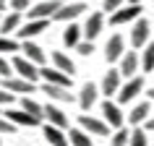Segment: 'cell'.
Returning <instances> with one entry per match:
<instances>
[{
    "label": "cell",
    "instance_id": "obj_36",
    "mask_svg": "<svg viewBox=\"0 0 154 146\" xmlns=\"http://www.w3.org/2000/svg\"><path fill=\"white\" fill-rule=\"evenodd\" d=\"M11 11H18V13L29 11V0H11Z\"/></svg>",
    "mask_w": 154,
    "mask_h": 146
},
{
    "label": "cell",
    "instance_id": "obj_19",
    "mask_svg": "<svg viewBox=\"0 0 154 146\" xmlns=\"http://www.w3.org/2000/svg\"><path fill=\"white\" fill-rule=\"evenodd\" d=\"M42 136L50 146H68V133L57 125H50V123H42Z\"/></svg>",
    "mask_w": 154,
    "mask_h": 146
},
{
    "label": "cell",
    "instance_id": "obj_21",
    "mask_svg": "<svg viewBox=\"0 0 154 146\" xmlns=\"http://www.w3.org/2000/svg\"><path fill=\"white\" fill-rule=\"evenodd\" d=\"M42 117H45V123H50V125H57V128H63V130L68 128V115H65L57 105H52V102L45 105V115H42Z\"/></svg>",
    "mask_w": 154,
    "mask_h": 146
},
{
    "label": "cell",
    "instance_id": "obj_17",
    "mask_svg": "<svg viewBox=\"0 0 154 146\" xmlns=\"http://www.w3.org/2000/svg\"><path fill=\"white\" fill-rule=\"evenodd\" d=\"M138 65H141V57L136 52H123V57L118 60V71L123 78H133V73H138Z\"/></svg>",
    "mask_w": 154,
    "mask_h": 146
},
{
    "label": "cell",
    "instance_id": "obj_10",
    "mask_svg": "<svg viewBox=\"0 0 154 146\" xmlns=\"http://www.w3.org/2000/svg\"><path fill=\"white\" fill-rule=\"evenodd\" d=\"M3 89H8L11 94H24V97H29V94L37 91V84L26 81L21 76H11V78H3Z\"/></svg>",
    "mask_w": 154,
    "mask_h": 146
},
{
    "label": "cell",
    "instance_id": "obj_35",
    "mask_svg": "<svg viewBox=\"0 0 154 146\" xmlns=\"http://www.w3.org/2000/svg\"><path fill=\"white\" fill-rule=\"evenodd\" d=\"M13 99H16V94H11L8 89L0 86V107H11V105H13Z\"/></svg>",
    "mask_w": 154,
    "mask_h": 146
},
{
    "label": "cell",
    "instance_id": "obj_26",
    "mask_svg": "<svg viewBox=\"0 0 154 146\" xmlns=\"http://www.w3.org/2000/svg\"><path fill=\"white\" fill-rule=\"evenodd\" d=\"M68 144H71V146H94V144H91V136L84 128H71V133H68Z\"/></svg>",
    "mask_w": 154,
    "mask_h": 146
},
{
    "label": "cell",
    "instance_id": "obj_7",
    "mask_svg": "<svg viewBox=\"0 0 154 146\" xmlns=\"http://www.w3.org/2000/svg\"><path fill=\"white\" fill-rule=\"evenodd\" d=\"M141 91H144V78H141V76H133V78H128V81L120 86L118 102H120V105H128V102H133Z\"/></svg>",
    "mask_w": 154,
    "mask_h": 146
},
{
    "label": "cell",
    "instance_id": "obj_3",
    "mask_svg": "<svg viewBox=\"0 0 154 146\" xmlns=\"http://www.w3.org/2000/svg\"><path fill=\"white\" fill-rule=\"evenodd\" d=\"M141 18V5H123V8L110 13V24L112 26H125V24H136Z\"/></svg>",
    "mask_w": 154,
    "mask_h": 146
},
{
    "label": "cell",
    "instance_id": "obj_14",
    "mask_svg": "<svg viewBox=\"0 0 154 146\" xmlns=\"http://www.w3.org/2000/svg\"><path fill=\"white\" fill-rule=\"evenodd\" d=\"M149 117H152V105H149V102H138V105L125 115V123H128L131 128H138V125H144Z\"/></svg>",
    "mask_w": 154,
    "mask_h": 146
},
{
    "label": "cell",
    "instance_id": "obj_43",
    "mask_svg": "<svg viewBox=\"0 0 154 146\" xmlns=\"http://www.w3.org/2000/svg\"><path fill=\"white\" fill-rule=\"evenodd\" d=\"M0 84H3V78H0Z\"/></svg>",
    "mask_w": 154,
    "mask_h": 146
},
{
    "label": "cell",
    "instance_id": "obj_16",
    "mask_svg": "<svg viewBox=\"0 0 154 146\" xmlns=\"http://www.w3.org/2000/svg\"><path fill=\"white\" fill-rule=\"evenodd\" d=\"M102 26H105V13H102V11L89 13L86 24H84V37H86L89 42H94V39L99 37V32H102Z\"/></svg>",
    "mask_w": 154,
    "mask_h": 146
},
{
    "label": "cell",
    "instance_id": "obj_40",
    "mask_svg": "<svg viewBox=\"0 0 154 146\" xmlns=\"http://www.w3.org/2000/svg\"><path fill=\"white\" fill-rule=\"evenodd\" d=\"M149 97H152V99H154V86H152V89H149Z\"/></svg>",
    "mask_w": 154,
    "mask_h": 146
},
{
    "label": "cell",
    "instance_id": "obj_38",
    "mask_svg": "<svg viewBox=\"0 0 154 146\" xmlns=\"http://www.w3.org/2000/svg\"><path fill=\"white\" fill-rule=\"evenodd\" d=\"M144 130H146V133H149V130H154V115H152V117H149V120L144 123Z\"/></svg>",
    "mask_w": 154,
    "mask_h": 146
},
{
    "label": "cell",
    "instance_id": "obj_29",
    "mask_svg": "<svg viewBox=\"0 0 154 146\" xmlns=\"http://www.w3.org/2000/svg\"><path fill=\"white\" fill-rule=\"evenodd\" d=\"M11 52H21V44L5 34H0V55H11Z\"/></svg>",
    "mask_w": 154,
    "mask_h": 146
},
{
    "label": "cell",
    "instance_id": "obj_11",
    "mask_svg": "<svg viewBox=\"0 0 154 146\" xmlns=\"http://www.w3.org/2000/svg\"><path fill=\"white\" fill-rule=\"evenodd\" d=\"M39 78L45 84H57V86H68V89H71V81H73V76L57 71V68H50V65H42L39 68Z\"/></svg>",
    "mask_w": 154,
    "mask_h": 146
},
{
    "label": "cell",
    "instance_id": "obj_44",
    "mask_svg": "<svg viewBox=\"0 0 154 146\" xmlns=\"http://www.w3.org/2000/svg\"><path fill=\"white\" fill-rule=\"evenodd\" d=\"M0 21H3V16H0Z\"/></svg>",
    "mask_w": 154,
    "mask_h": 146
},
{
    "label": "cell",
    "instance_id": "obj_30",
    "mask_svg": "<svg viewBox=\"0 0 154 146\" xmlns=\"http://www.w3.org/2000/svg\"><path fill=\"white\" fill-rule=\"evenodd\" d=\"M128 146H149V136H146V130L141 128V125L131 130V141H128Z\"/></svg>",
    "mask_w": 154,
    "mask_h": 146
},
{
    "label": "cell",
    "instance_id": "obj_15",
    "mask_svg": "<svg viewBox=\"0 0 154 146\" xmlns=\"http://www.w3.org/2000/svg\"><path fill=\"white\" fill-rule=\"evenodd\" d=\"M125 52V39H123V34H112L110 39H107V47H105V60L107 63H118Z\"/></svg>",
    "mask_w": 154,
    "mask_h": 146
},
{
    "label": "cell",
    "instance_id": "obj_39",
    "mask_svg": "<svg viewBox=\"0 0 154 146\" xmlns=\"http://www.w3.org/2000/svg\"><path fill=\"white\" fill-rule=\"evenodd\" d=\"M5 5H8V0H0V11H5Z\"/></svg>",
    "mask_w": 154,
    "mask_h": 146
},
{
    "label": "cell",
    "instance_id": "obj_23",
    "mask_svg": "<svg viewBox=\"0 0 154 146\" xmlns=\"http://www.w3.org/2000/svg\"><path fill=\"white\" fill-rule=\"evenodd\" d=\"M81 34H84V29L71 21V24L65 26V32H63V44H65V47H71V50H76V44L81 42Z\"/></svg>",
    "mask_w": 154,
    "mask_h": 146
},
{
    "label": "cell",
    "instance_id": "obj_18",
    "mask_svg": "<svg viewBox=\"0 0 154 146\" xmlns=\"http://www.w3.org/2000/svg\"><path fill=\"white\" fill-rule=\"evenodd\" d=\"M97 97H99V86H94L91 81H86L79 91V107H81L84 112H89L91 107L97 105Z\"/></svg>",
    "mask_w": 154,
    "mask_h": 146
},
{
    "label": "cell",
    "instance_id": "obj_32",
    "mask_svg": "<svg viewBox=\"0 0 154 146\" xmlns=\"http://www.w3.org/2000/svg\"><path fill=\"white\" fill-rule=\"evenodd\" d=\"M13 133H16V125L5 115H0V136H13Z\"/></svg>",
    "mask_w": 154,
    "mask_h": 146
},
{
    "label": "cell",
    "instance_id": "obj_25",
    "mask_svg": "<svg viewBox=\"0 0 154 146\" xmlns=\"http://www.w3.org/2000/svg\"><path fill=\"white\" fill-rule=\"evenodd\" d=\"M18 26H21V13L18 11H11L8 16H3V21H0V34L8 37L11 32H18Z\"/></svg>",
    "mask_w": 154,
    "mask_h": 146
},
{
    "label": "cell",
    "instance_id": "obj_2",
    "mask_svg": "<svg viewBox=\"0 0 154 146\" xmlns=\"http://www.w3.org/2000/svg\"><path fill=\"white\" fill-rule=\"evenodd\" d=\"M79 128H84L89 136H110V125L105 117H94V115H79Z\"/></svg>",
    "mask_w": 154,
    "mask_h": 146
},
{
    "label": "cell",
    "instance_id": "obj_28",
    "mask_svg": "<svg viewBox=\"0 0 154 146\" xmlns=\"http://www.w3.org/2000/svg\"><path fill=\"white\" fill-rule=\"evenodd\" d=\"M141 68L146 73H154V42H149L144 47V55H141Z\"/></svg>",
    "mask_w": 154,
    "mask_h": 146
},
{
    "label": "cell",
    "instance_id": "obj_20",
    "mask_svg": "<svg viewBox=\"0 0 154 146\" xmlns=\"http://www.w3.org/2000/svg\"><path fill=\"white\" fill-rule=\"evenodd\" d=\"M21 55L26 57V60H32V63H37L42 68V65L47 63V55H45V50L37 44V42H32V39H26V42H21Z\"/></svg>",
    "mask_w": 154,
    "mask_h": 146
},
{
    "label": "cell",
    "instance_id": "obj_31",
    "mask_svg": "<svg viewBox=\"0 0 154 146\" xmlns=\"http://www.w3.org/2000/svg\"><path fill=\"white\" fill-rule=\"evenodd\" d=\"M128 141H131V130L125 128V125L112 133V146H128Z\"/></svg>",
    "mask_w": 154,
    "mask_h": 146
},
{
    "label": "cell",
    "instance_id": "obj_27",
    "mask_svg": "<svg viewBox=\"0 0 154 146\" xmlns=\"http://www.w3.org/2000/svg\"><path fill=\"white\" fill-rule=\"evenodd\" d=\"M21 110H26L29 115H34V117H39V120H45L42 115H45V105H39V102H34L32 97H21Z\"/></svg>",
    "mask_w": 154,
    "mask_h": 146
},
{
    "label": "cell",
    "instance_id": "obj_8",
    "mask_svg": "<svg viewBox=\"0 0 154 146\" xmlns=\"http://www.w3.org/2000/svg\"><path fill=\"white\" fill-rule=\"evenodd\" d=\"M5 117H8L11 123H13V125H24V128H37V125H42V123L45 120H39V117H34V115H29L26 112V110H21V107H18V110H13V107H5Z\"/></svg>",
    "mask_w": 154,
    "mask_h": 146
},
{
    "label": "cell",
    "instance_id": "obj_4",
    "mask_svg": "<svg viewBox=\"0 0 154 146\" xmlns=\"http://www.w3.org/2000/svg\"><path fill=\"white\" fill-rule=\"evenodd\" d=\"M102 117H105V123L112 130H118V128L125 125V115H123L120 105H115L112 99H105V102H102Z\"/></svg>",
    "mask_w": 154,
    "mask_h": 146
},
{
    "label": "cell",
    "instance_id": "obj_45",
    "mask_svg": "<svg viewBox=\"0 0 154 146\" xmlns=\"http://www.w3.org/2000/svg\"><path fill=\"white\" fill-rule=\"evenodd\" d=\"M0 115H3V112H0Z\"/></svg>",
    "mask_w": 154,
    "mask_h": 146
},
{
    "label": "cell",
    "instance_id": "obj_5",
    "mask_svg": "<svg viewBox=\"0 0 154 146\" xmlns=\"http://www.w3.org/2000/svg\"><path fill=\"white\" fill-rule=\"evenodd\" d=\"M60 5H63L60 0H42V3H37V5H32V8L26 11V16H29V21H42V18L50 21Z\"/></svg>",
    "mask_w": 154,
    "mask_h": 146
},
{
    "label": "cell",
    "instance_id": "obj_1",
    "mask_svg": "<svg viewBox=\"0 0 154 146\" xmlns=\"http://www.w3.org/2000/svg\"><path fill=\"white\" fill-rule=\"evenodd\" d=\"M11 65H13V73H16V76H21V78H26V81H32V84L39 81V65L32 63V60H26L24 55L13 57Z\"/></svg>",
    "mask_w": 154,
    "mask_h": 146
},
{
    "label": "cell",
    "instance_id": "obj_22",
    "mask_svg": "<svg viewBox=\"0 0 154 146\" xmlns=\"http://www.w3.org/2000/svg\"><path fill=\"white\" fill-rule=\"evenodd\" d=\"M42 94H47L50 99H55V102H71L73 94L68 86H57V84H42Z\"/></svg>",
    "mask_w": 154,
    "mask_h": 146
},
{
    "label": "cell",
    "instance_id": "obj_24",
    "mask_svg": "<svg viewBox=\"0 0 154 146\" xmlns=\"http://www.w3.org/2000/svg\"><path fill=\"white\" fill-rule=\"evenodd\" d=\"M50 57H52V65H55L57 71L68 73V76H73V73H76V63H73V60L65 55V52H52Z\"/></svg>",
    "mask_w": 154,
    "mask_h": 146
},
{
    "label": "cell",
    "instance_id": "obj_41",
    "mask_svg": "<svg viewBox=\"0 0 154 146\" xmlns=\"http://www.w3.org/2000/svg\"><path fill=\"white\" fill-rule=\"evenodd\" d=\"M138 3H141V0H131V5H138Z\"/></svg>",
    "mask_w": 154,
    "mask_h": 146
},
{
    "label": "cell",
    "instance_id": "obj_9",
    "mask_svg": "<svg viewBox=\"0 0 154 146\" xmlns=\"http://www.w3.org/2000/svg\"><path fill=\"white\" fill-rule=\"evenodd\" d=\"M123 86V76L118 68H110V71L105 73V78H102V84H99V94H105L107 99H112V94H118Z\"/></svg>",
    "mask_w": 154,
    "mask_h": 146
},
{
    "label": "cell",
    "instance_id": "obj_12",
    "mask_svg": "<svg viewBox=\"0 0 154 146\" xmlns=\"http://www.w3.org/2000/svg\"><path fill=\"white\" fill-rule=\"evenodd\" d=\"M47 26H50V21H47V18H42V21H26V24H21V26H18L16 37H18L21 42L34 39V37H39L42 32H47Z\"/></svg>",
    "mask_w": 154,
    "mask_h": 146
},
{
    "label": "cell",
    "instance_id": "obj_6",
    "mask_svg": "<svg viewBox=\"0 0 154 146\" xmlns=\"http://www.w3.org/2000/svg\"><path fill=\"white\" fill-rule=\"evenodd\" d=\"M84 11H86V3H84V0H73V3H63V5L55 11L52 18L60 21V24H71L73 18H79Z\"/></svg>",
    "mask_w": 154,
    "mask_h": 146
},
{
    "label": "cell",
    "instance_id": "obj_13",
    "mask_svg": "<svg viewBox=\"0 0 154 146\" xmlns=\"http://www.w3.org/2000/svg\"><path fill=\"white\" fill-rule=\"evenodd\" d=\"M149 32H152V26H149L146 18H138L133 24V29H131V44H133V50L149 44Z\"/></svg>",
    "mask_w": 154,
    "mask_h": 146
},
{
    "label": "cell",
    "instance_id": "obj_42",
    "mask_svg": "<svg viewBox=\"0 0 154 146\" xmlns=\"http://www.w3.org/2000/svg\"><path fill=\"white\" fill-rule=\"evenodd\" d=\"M0 144H3V136H0Z\"/></svg>",
    "mask_w": 154,
    "mask_h": 146
},
{
    "label": "cell",
    "instance_id": "obj_37",
    "mask_svg": "<svg viewBox=\"0 0 154 146\" xmlns=\"http://www.w3.org/2000/svg\"><path fill=\"white\" fill-rule=\"evenodd\" d=\"M118 8H123V0H105V11H118Z\"/></svg>",
    "mask_w": 154,
    "mask_h": 146
},
{
    "label": "cell",
    "instance_id": "obj_34",
    "mask_svg": "<svg viewBox=\"0 0 154 146\" xmlns=\"http://www.w3.org/2000/svg\"><path fill=\"white\" fill-rule=\"evenodd\" d=\"M76 52H79V55H91V52H94V42L81 39L79 44H76Z\"/></svg>",
    "mask_w": 154,
    "mask_h": 146
},
{
    "label": "cell",
    "instance_id": "obj_33",
    "mask_svg": "<svg viewBox=\"0 0 154 146\" xmlns=\"http://www.w3.org/2000/svg\"><path fill=\"white\" fill-rule=\"evenodd\" d=\"M11 76H16V73H13V65L8 63L5 55H0V78H11Z\"/></svg>",
    "mask_w": 154,
    "mask_h": 146
}]
</instances>
